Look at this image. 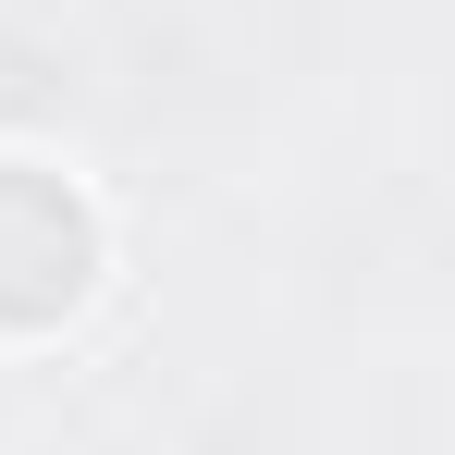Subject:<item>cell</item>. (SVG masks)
Segmentation results:
<instances>
[{"label":"cell","mask_w":455,"mask_h":455,"mask_svg":"<svg viewBox=\"0 0 455 455\" xmlns=\"http://www.w3.org/2000/svg\"><path fill=\"white\" fill-rule=\"evenodd\" d=\"M86 283H99L86 197L37 160H0V332H37V320L86 307Z\"/></svg>","instance_id":"cell-1"}]
</instances>
